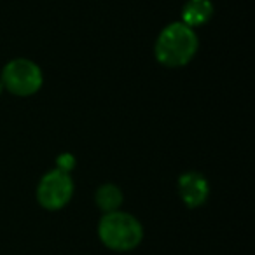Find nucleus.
<instances>
[{
    "label": "nucleus",
    "instance_id": "obj_9",
    "mask_svg": "<svg viewBox=\"0 0 255 255\" xmlns=\"http://www.w3.org/2000/svg\"><path fill=\"white\" fill-rule=\"evenodd\" d=\"M2 91H4V84H2V81H0V95H2Z\"/></svg>",
    "mask_w": 255,
    "mask_h": 255
},
{
    "label": "nucleus",
    "instance_id": "obj_7",
    "mask_svg": "<svg viewBox=\"0 0 255 255\" xmlns=\"http://www.w3.org/2000/svg\"><path fill=\"white\" fill-rule=\"evenodd\" d=\"M95 201H96V206H98L103 213L116 212V210H119L121 205H123V192H121V189L117 187V185L103 184L96 189Z\"/></svg>",
    "mask_w": 255,
    "mask_h": 255
},
{
    "label": "nucleus",
    "instance_id": "obj_3",
    "mask_svg": "<svg viewBox=\"0 0 255 255\" xmlns=\"http://www.w3.org/2000/svg\"><path fill=\"white\" fill-rule=\"evenodd\" d=\"M0 81L4 89L16 96H32L42 88L44 75L40 67L26 58H14L2 70Z\"/></svg>",
    "mask_w": 255,
    "mask_h": 255
},
{
    "label": "nucleus",
    "instance_id": "obj_2",
    "mask_svg": "<svg viewBox=\"0 0 255 255\" xmlns=\"http://www.w3.org/2000/svg\"><path fill=\"white\" fill-rule=\"evenodd\" d=\"M98 238L107 248L114 252H129L143 240V227L131 213L109 212L98 222Z\"/></svg>",
    "mask_w": 255,
    "mask_h": 255
},
{
    "label": "nucleus",
    "instance_id": "obj_1",
    "mask_svg": "<svg viewBox=\"0 0 255 255\" xmlns=\"http://www.w3.org/2000/svg\"><path fill=\"white\" fill-rule=\"evenodd\" d=\"M198 47L199 39L194 28L182 21H175L161 30L154 46V54L163 67L178 68L187 65L194 58Z\"/></svg>",
    "mask_w": 255,
    "mask_h": 255
},
{
    "label": "nucleus",
    "instance_id": "obj_4",
    "mask_svg": "<svg viewBox=\"0 0 255 255\" xmlns=\"http://www.w3.org/2000/svg\"><path fill=\"white\" fill-rule=\"evenodd\" d=\"M72 196H74V180L68 171L58 168L47 171L37 185V201L49 212H56L67 206Z\"/></svg>",
    "mask_w": 255,
    "mask_h": 255
},
{
    "label": "nucleus",
    "instance_id": "obj_8",
    "mask_svg": "<svg viewBox=\"0 0 255 255\" xmlns=\"http://www.w3.org/2000/svg\"><path fill=\"white\" fill-rule=\"evenodd\" d=\"M75 166V159L72 154H60L56 157V168L58 170H63V171H68L70 173Z\"/></svg>",
    "mask_w": 255,
    "mask_h": 255
},
{
    "label": "nucleus",
    "instance_id": "obj_5",
    "mask_svg": "<svg viewBox=\"0 0 255 255\" xmlns=\"http://www.w3.org/2000/svg\"><path fill=\"white\" fill-rule=\"evenodd\" d=\"M178 194L185 206L198 208L208 199V180L198 171H185L178 177Z\"/></svg>",
    "mask_w": 255,
    "mask_h": 255
},
{
    "label": "nucleus",
    "instance_id": "obj_6",
    "mask_svg": "<svg viewBox=\"0 0 255 255\" xmlns=\"http://www.w3.org/2000/svg\"><path fill=\"white\" fill-rule=\"evenodd\" d=\"M213 16V4L210 0H187L182 7V23L191 28L208 23Z\"/></svg>",
    "mask_w": 255,
    "mask_h": 255
}]
</instances>
